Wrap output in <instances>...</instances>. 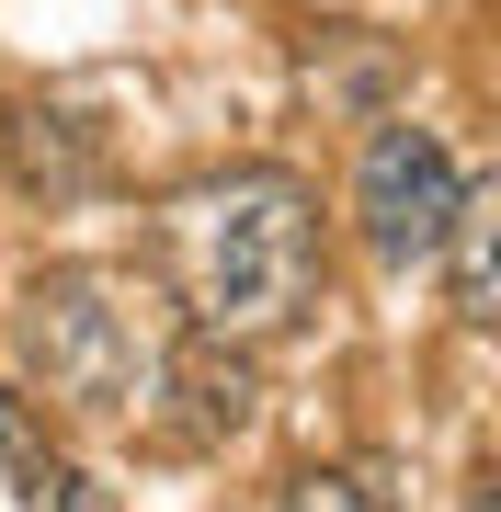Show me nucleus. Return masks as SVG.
I'll use <instances>...</instances> for the list:
<instances>
[{
	"instance_id": "nucleus-1",
	"label": "nucleus",
	"mask_w": 501,
	"mask_h": 512,
	"mask_svg": "<svg viewBox=\"0 0 501 512\" xmlns=\"http://www.w3.org/2000/svg\"><path fill=\"white\" fill-rule=\"evenodd\" d=\"M171 251L205 342H274L319 296V205L297 171H217L171 205Z\"/></svg>"
},
{
	"instance_id": "nucleus-6",
	"label": "nucleus",
	"mask_w": 501,
	"mask_h": 512,
	"mask_svg": "<svg viewBox=\"0 0 501 512\" xmlns=\"http://www.w3.org/2000/svg\"><path fill=\"white\" fill-rule=\"evenodd\" d=\"M274 512H388V501H376L365 478H342V467H308V478H285Z\"/></svg>"
},
{
	"instance_id": "nucleus-4",
	"label": "nucleus",
	"mask_w": 501,
	"mask_h": 512,
	"mask_svg": "<svg viewBox=\"0 0 501 512\" xmlns=\"http://www.w3.org/2000/svg\"><path fill=\"white\" fill-rule=\"evenodd\" d=\"M456 274V319H501V183H467L456 217H445V251H433Z\"/></svg>"
},
{
	"instance_id": "nucleus-7",
	"label": "nucleus",
	"mask_w": 501,
	"mask_h": 512,
	"mask_svg": "<svg viewBox=\"0 0 501 512\" xmlns=\"http://www.w3.org/2000/svg\"><path fill=\"white\" fill-rule=\"evenodd\" d=\"M35 512H126V501H114V490H103V478H92V467H57Z\"/></svg>"
},
{
	"instance_id": "nucleus-3",
	"label": "nucleus",
	"mask_w": 501,
	"mask_h": 512,
	"mask_svg": "<svg viewBox=\"0 0 501 512\" xmlns=\"http://www.w3.org/2000/svg\"><path fill=\"white\" fill-rule=\"evenodd\" d=\"M456 194H467V171H456V148L433 126H410V114L365 126V148H353V228H365V251L388 262V274H422V262L445 251Z\"/></svg>"
},
{
	"instance_id": "nucleus-5",
	"label": "nucleus",
	"mask_w": 501,
	"mask_h": 512,
	"mask_svg": "<svg viewBox=\"0 0 501 512\" xmlns=\"http://www.w3.org/2000/svg\"><path fill=\"white\" fill-rule=\"evenodd\" d=\"M0 478H12V501H46V478H57L35 410H23V387H0Z\"/></svg>"
},
{
	"instance_id": "nucleus-8",
	"label": "nucleus",
	"mask_w": 501,
	"mask_h": 512,
	"mask_svg": "<svg viewBox=\"0 0 501 512\" xmlns=\"http://www.w3.org/2000/svg\"><path fill=\"white\" fill-rule=\"evenodd\" d=\"M479 512H490V490H479Z\"/></svg>"
},
{
	"instance_id": "nucleus-2",
	"label": "nucleus",
	"mask_w": 501,
	"mask_h": 512,
	"mask_svg": "<svg viewBox=\"0 0 501 512\" xmlns=\"http://www.w3.org/2000/svg\"><path fill=\"white\" fill-rule=\"evenodd\" d=\"M171 353L183 342H171L160 296L137 274H114V262H57V274L23 285V365H35L46 399H69L92 421L149 410L160 376H171Z\"/></svg>"
}]
</instances>
